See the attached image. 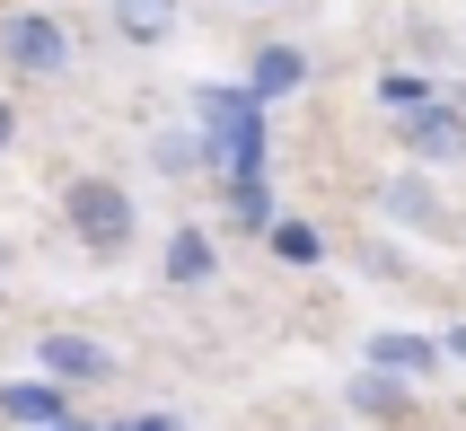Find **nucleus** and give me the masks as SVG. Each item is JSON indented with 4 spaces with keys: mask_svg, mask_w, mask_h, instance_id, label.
<instances>
[{
    "mask_svg": "<svg viewBox=\"0 0 466 431\" xmlns=\"http://www.w3.org/2000/svg\"><path fill=\"white\" fill-rule=\"evenodd\" d=\"M62 229H71L88 255H124L141 238V203H132L115 177H71L62 185Z\"/></svg>",
    "mask_w": 466,
    "mask_h": 431,
    "instance_id": "nucleus-1",
    "label": "nucleus"
},
{
    "mask_svg": "<svg viewBox=\"0 0 466 431\" xmlns=\"http://www.w3.org/2000/svg\"><path fill=\"white\" fill-rule=\"evenodd\" d=\"M0 62L26 79H53V71H71V26L45 18V9H18V18H0Z\"/></svg>",
    "mask_w": 466,
    "mask_h": 431,
    "instance_id": "nucleus-2",
    "label": "nucleus"
},
{
    "mask_svg": "<svg viewBox=\"0 0 466 431\" xmlns=\"http://www.w3.org/2000/svg\"><path fill=\"white\" fill-rule=\"evenodd\" d=\"M35 379H53V387H106V379H115V353H106L97 334L53 326V334H35Z\"/></svg>",
    "mask_w": 466,
    "mask_h": 431,
    "instance_id": "nucleus-3",
    "label": "nucleus"
},
{
    "mask_svg": "<svg viewBox=\"0 0 466 431\" xmlns=\"http://www.w3.org/2000/svg\"><path fill=\"white\" fill-rule=\"evenodd\" d=\"M396 132H405V159H422V168H458V159H466V106H458V97L405 115Z\"/></svg>",
    "mask_w": 466,
    "mask_h": 431,
    "instance_id": "nucleus-4",
    "label": "nucleus"
},
{
    "mask_svg": "<svg viewBox=\"0 0 466 431\" xmlns=\"http://www.w3.org/2000/svg\"><path fill=\"white\" fill-rule=\"evenodd\" d=\"M361 353H370V370H388V379H405V387H414V379H441L449 344H441V334H405V326H379V334L361 344Z\"/></svg>",
    "mask_w": 466,
    "mask_h": 431,
    "instance_id": "nucleus-5",
    "label": "nucleus"
},
{
    "mask_svg": "<svg viewBox=\"0 0 466 431\" xmlns=\"http://www.w3.org/2000/svg\"><path fill=\"white\" fill-rule=\"evenodd\" d=\"M0 414L26 431H53V423H71V387H53V379H9L0 387Z\"/></svg>",
    "mask_w": 466,
    "mask_h": 431,
    "instance_id": "nucleus-6",
    "label": "nucleus"
},
{
    "mask_svg": "<svg viewBox=\"0 0 466 431\" xmlns=\"http://www.w3.org/2000/svg\"><path fill=\"white\" fill-rule=\"evenodd\" d=\"M177 26H185L177 0H115V36H124V45H167Z\"/></svg>",
    "mask_w": 466,
    "mask_h": 431,
    "instance_id": "nucleus-7",
    "label": "nucleus"
},
{
    "mask_svg": "<svg viewBox=\"0 0 466 431\" xmlns=\"http://www.w3.org/2000/svg\"><path fill=\"white\" fill-rule=\"evenodd\" d=\"M379 211H388V221H405V229H431V221H441V194H431V177H388Z\"/></svg>",
    "mask_w": 466,
    "mask_h": 431,
    "instance_id": "nucleus-8",
    "label": "nucleus"
},
{
    "mask_svg": "<svg viewBox=\"0 0 466 431\" xmlns=\"http://www.w3.org/2000/svg\"><path fill=\"white\" fill-rule=\"evenodd\" d=\"M211 273H220L211 238H203V229H177V238H167V282H177V291H194V282H211Z\"/></svg>",
    "mask_w": 466,
    "mask_h": 431,
    "instance_id": "nucleus-9",
    "label": "nucleus"
},
{
    "mask_svg": "<svg viewBox=\"0 0 466 431\" xmlns=\"http://www.w3.org/2000/svg\"><path fill=\"white\" fill-rule=\"evenodd\" d=\"M229 221L247 229V238H273V221H282V211H273V185L264 177H229Z\"/></svg>",
    "mask_w": 466,
    "mask_h": 431,
    "instance_id": "nucleus-10",
    "label": "nucleus"
},
{
    "mask_svg": "<svg viewBox=\"0 0 466 431\" xmlns=\"http://www.w3.org/2000/svg\"><path fill=\"white\" fill-rule=\"evenodd\" d=\"M299 79H309V62H299V53H290V45H264V53H256V79H247V88H256V106H264V97H290Z\"/></svg>",
    "mask_w": 466,
    "mask_h": 431,
    "instance_id": "nucleus-11",
    "label": "nucleus"
},
{
    "mask_svg": "<svg viewBox=\"0 0 466 431\" xmlns=\"http://www.w3.org/2000/svg\"><path fill=\"white\" fill-rule=\"evenodd\" d=\"M379 106L405 124V115H422V106H441V88H431L422 71H379Z\"/></svg>",
    "mask_w": 466,
    "mask_h": 431,
    "instance_id": "nucleus-12",
    "label": "nucleus"
},
{
    "mask_svg": "<svg viewBox=\"0 0 466 431\" xmlns=\"http://www.w3.org/2000/svg\"><path fill=\"white\" fill-rule=\"evenodd\" d=\"M150 159H158V177H194V168H203V132H158L150 141Z\"/></svg>",
    "mask_w": 466,
    "mask_h": 431,
    "instance_id": "nucleus-13",
    "label": "nucleus"
},
{
    "mask_svg": "<svg viewBox=\"0 0 466 431\" xmlns=\"http://www.w3.org/2000/svg\"><path fill=\"white\" fill-rule=\"evenodd\" d=\"M273 255H282V264H317V255H326V229L317 221H273Z\"/></svg>",
    "mask_w": 466,
    "mask_h": 431,
    "instance_id": "nucleus-14",
    "label": "nucleus"
},
{
    "mask_svg": "<svg viewBox=\"0 0 466 431\" xmlns=\"http://www.w3.org/2000/svg\"><path fill=\"white\" fill-rule=\"evenodd\" d=\"M352 405H361V414H405V379L370 370V379H352Z\"/></svg>",
    "mask_w": 466,
    "mask_h": 431,
    "instance_id": "nucleus-15",
    "label": "nucleus"
},
{
    "mask_svg": "<svg viewBox=\"0 0 466 431\" xmlns=\"http://www.w3.org/2000/svg\"><path fill=\"white\" fill-rule=\"evenodd\" d=\"M106 431H177L167 414H132V423H106Z\"/></svg>",
    "mask_w": 466,
    "mask_h": 431,
    "instance_id": "nucleus-16",
    "label": "nucleus"
},
{
    "mask_svg": "<svg viewBox=\"0 0 466 431\" xmlns=\"http://www.w3.org/2000/svg\"><path fill=\"white\" fill-rule=\"evenodd\" d=\"M9 141H18V106L0 97V150H9Z\"/></svg>",
    "mask_w": 466,
    "mask_h": 431,
    "instance_id": "nucleus-17",
    "label": "nucleus"
},
{
    "mask_svg": "<svg viewBox=\"0 0 466 431\" xmlns=\"http://www.w3.org/2000/svg\"><path fill=\"white\" fill-rule=\"evenodd\" d=\"M441 344H449V361H466V326H449V334H441Z\"/></svg>",
    "mask_w": 466,
    "mask_h": 431,
    "instance_id": "nucleus-18",
    "label": "nucleus"
},
{
    "mask_svg": "<svg viewBox=\"0 0 466 431\" xmlns=\"http://www.w3.org/2000/svg\"><path fill=\"white\" fill-rule=\"evenodd\" d=\"M53 431H88V423H53Z\"/></svg>",
    "mask_w": 466,
    "mask_h": 431,
    "instance_id": "nucleus-19",
    "label": "nucleus"
},
{
    "mask_svg": "<svg viewBox=\"0 0 466 431\" xmlns=\"http://www.w3.org/2000/svg\"><path fill=\"white\" fill-rule=\"evenodd\" d=\"M0 273H9V247H0Z\"/></svg>",
    "mask_w": 466,
    "mask_h": 431,
    "instance_id": "nucleus-20",
    "label": "nucleus"
},
{
    "mask_svg": "<svg viewBox=\"0 0 466 431\" xmlns=\"http://www.w3.org/2000/svg\"><path fill=\"white\" fill-rule=\"evenodd\" d=\"M256 9H264V0H256Z\"/></svg>",
    "mask_w": 466,
    "mask_h": 431,
    "instance_id": "nucleus-21",
    "label": "nucleus"
},
{
    "mask_svg": "<svg viewBox=\"0 0 466 431\" xmlns=\"http://www.w3.org/2000/svg\"><path fill=\"white\" fill-rule=\"evenodd\" d=\"M326 431H335V423H326Z\"/></svg>",
    "mask_w": 466,
    "mask_h": 431,
    "instance_id": "nucleus-22",
    "label": "nucleus"
}]
</instances>
